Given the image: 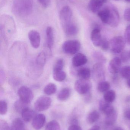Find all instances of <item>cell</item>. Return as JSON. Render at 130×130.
Here are the masks:
<instances>
[{
    "label": "cell",
    "instance_id": "1",
    "mask_svg": "<svg viewBox=\"0 0 130 130\" xmlns=\"http://www.w3.org/2000/svg\"><path fill=\"white\" fill-rule=\"evenodd\" d=\"M33 0H13V11L19 17H26L32 13Z\"/></svg>",
    "mask_w": 130,
    "mask_h": 130
},
{
    "label": "cell",
    "instance_id": "2",
    "mask_svg": "<svg viewBox=\"0 0 130 130\" xmlns=\"http://www.w3.org/2000/svg\"><path fill=\"white\" fill-rule=\"evenodd\" d=\"M126 42L121 36L113 37L110 42V47L112 52L115 54L121 53L125 48Z\"/></svg>",
    "mask_w": 130,
    "mask_h": 130
},
{
    "label": "cell",
    "instance_id": "3",
    "mask_svg": "<svg viewBox=\"0 0 130 130\" xmlns=\"http://www.w3.org/2000/svg\"><path fill=\"white\" fill-rule=\"evenodd\" d=\"M81 47V43L78 40H68L63 43L62 48L65 53L68 55H73L79 51Z\"/></svg>",
    "mask_w": 130,
    "mask_h": 130
},
{
    "label": "cell",
    "instance_id": "4",
    "mask_svg": "<svg viewBox=\"0 0 130 130\" xmlns=\"http://www.w3.org/2000/svg\"><path fill=\"white\" fill-rule=\"evenodd\" d=\"M92 84L89 79L80 78L76 81L75 89L77 92L81 95L86 94L91 88Z\"/></svg>",
    "mask_w": 130,
    "mask_h": 130
},
{
    "label": "cell",
    "instance_id": "5",
    "mask_svg": "<svg viewBox=\"0 0 130 130\" xmlns=\"http://www.w3.org/2000/svg\"><path fill=\"white\" fill-rule=\"evenodd\" d=\"M103 65L100 63H96L92 68L93 79L95 82L98 83L105 80V73Z\"/></svg>",
    "mask_w": 130,
    "mask_h": 130
},
{
    "label": "cell",
    "instance_id": "6",
    "mask_svg": "<svg viewBox=\"0 0 130 130\" xmlns=\"http://www.w3.org/2000/svg\"><path fill=\"white\" fill-rule=\"evenodd\" d=\"M73 12L70 7L66 6L63 7L60 13V18L62 27L72 23Z\"/></svg>",
    "mask_w": 130,
    "mask_h": 130
},
{
    "label": "cell",
    "instance_id": "7",
    "mask_svg": "<svg viewBox=\"0 0 130 130\" xmlns=\"http://www.w3.org/2000/svg\"><path fill=\"white\" fill-rule=\"evenodd\" d=\"M18 94L20 100L28 104L32 102L34 98L32 90L26 86H22L20 88L18 91Z\"/></svg>",
    "mask_w": 130,
    "mask_h": 130
},
{
    "label": "cell",
    "instance_id": "8",
    "mask_svg": "<svg viewBox=\"0 0 130 130\" xmlns=\"http://www.w3.org/2000/svg\"><path fill=\"white\" fill-rule=\"evenodd\" d=\"M52 99L47 96H40L34 103V108L38 111H42L47 110L51 106Z\"/></svg>",
    "mask_w": 130,
    "mask_h": 130
},
{
    "label": "cell",
    "instance_id": "9",
    "mask_svg": "<svg viewBox=\"0 0 130 130\" xmlns=\"http://www.w3.org/2000/svg\"><path fill=\"white\" fill-rule=\"evenodd\" d=\"M120 17L117 10L114 8H109V13L108 18V24L111 27H116L120 24Z\"/></svg>",
    "mask_w": 130,
    "mask_h": 130
},
{
    "label": "cell",
    "instance_id": "10",
    "mask_svg": "<svg viewBox=\"0 0 130 130\" xmlns=\"http://www.w3.org/2000/svg\"><path fill=\"white\" fill-rule=\"evenodd\" d=\"M28 36L32 47L34 48H38L40 45L41 40L40 34L39 32L37 30H32L29 32Z\"/></svg>",
    "mask_w": 130,
    "mask_h": 130
},
{
    "label": "cell",
    "instance_id": "11",
    "mask_svg": "<svg viewBox=\"0 0 130 130\" xmlns=\"http://www.w3.org/2000/svg\"><path fill=\"white\" fill-rule=\"evenodd\" d=\"M121 60L119 57H115L112 59L109 62L108 69L110 73L115 74L119 72L121 69Z\"/></svg>",
    "mask_w": 130,
    "mask_h": 130
},
{
    "label": "cell",
    "instance_id": "12",
    "mask_svg": "<svg viewBox=\"0 0 130 130\" xmlns=\"http://www.w3.org/2000/svg\"><path fill=\"white\" fill-rule=\"evenodd\" d=\"M46 118L42 114L37 115L33 119L32 125L33 128L36 130H40L45 124Z\"/></svg>",
    "mask_w": 130,
    "mask_h": 130
},
{
    "label": "cell",
    "instance_id": "13",
    "mask_svg": "<svg viewBox=\"0 0 130 130\" xmlns=\"http://www.w3.org/2000/svg\"><path fill=\"white\" fill-rule=\"evenodd\" d=\"M91 39L92 43L95 46H100L103 39H102L100 29L95 28L92 30L91 33Z\"/></svg>",
    "mask_w": 130,
    "mask_h": 130
},
{
    "label": "cell",
    "instance_id": "14",
    "mask_svg": "<svg viewBox=\"0 0 130 130\" xmlns=\"http://www.w3.org/2000/svg\"><path fill=\"white\" fill-rule=\"evenodd\" d=\"M86 56L82 53H79L76 55L72 59V64L75 67H79L85 64L88 62Z\"/></svg>",
    "mask_w": 130,
    "mask_h": 130
},
{
    "label": "cell",
    "instance_id": "15",
    "mask_svg": "<svg viewBox=\"0 0 130 130\" xmlns=\"http://www.w3.org/2000/svg\"><path fill=\"white\" fill-rule=\"evenodd\" d=\"M46 36L47 45L48 48L51 50L54 43V30L52 27L49 26L47 28Z\"/></svg>",
    "mask_w": 130,
    "mask_h": 130
},
{
    "label": "cell",
    "instance_id": "16",
    "mask_svg": "<svg viewBox=\"0 0 130 130\" xmlns=\"http://www.w3.org/2000/svg\"><path fill=\"white\" fill-rule=\"evenodd\" d=\"M104 4L100 0H91L88 4V8L92 13H96L100 10Z\"/></svg>",
    "mask_w": 130,
    "mask_h": 130
},
{
    "label": "cell",
    "instance_id": "17",
    "mask_svg": "<svg viewBox=\"0 0 130 130\" xmlns=\"http://www.w3.org/2000/svg\"><path fill=\"white\" fill-rule=\"evenodd\" d=\"M99 109L106 115L110 113L115 110L110 103L107 102L104 100H101L100 102Z\"/></svg>",
    "mask_w": 130,
    "mask_h": 130
},
{
    "label": "cell",
    "instance_id": "18",
    "mask_svg": "<svg viewBox=\"0 0 130 130\" xmlns=\"http://www.w3.org/2000/svg\"><path fill=\"white\" fill-rule=\"evenodd\" d=\"M63 28L65 34L69 36H75L78 32V27L73 22Z\"/></svg>",
    "mask_w": 130,
    "mask_h": 130
},
{
    "label": "cell",
    "instance_id": "19",
    "mask_svg": "<svg viewBox=\"0 0 130 130\" xmlns=\"http://www.w3.org/2000/svg\"><path fill=\"white\" fill-rule=\"evenodd\" d=\"M22 119L26 122H29L36 116V113L30 108H26L21 113Z\"/></svg>",
    "mask_w": 130,
    "mask_h": 130
},
{
    "label": "cell",
    "instance_id": "20",
    "mask_svg": "<svg viewBox=\"0 0 130 130\" xmlns=\"http://www.w3.org/2000/svg\"><path fill=\"white\" fill-rule=\"evenodd\" d=\"M46 55L44 52L40 53L37 56L35 61V64L37 67L41 69L43 68L46 64Z\"/></svg>",
    "mask_w": 130,
    "mask_h": 130
},
{
    "label": "cell",
    "instance_id": "21",
    "mask_svg": "<svg viewBox=\"0 0 130 130\" xmlns=\"http://www.w3.org/2000/svg\"><path fill=\"white\" fill-rule=\"evenodd\" d=\"M71 94L70 89L68 88H63L60 90L57 95V99L59 101H64L69 98Z\"/></svg>",
    "mask_w": 130,
    "mask_h": 130
},
{
    "label": "cell",
    "instance_id": "22",
    "mask_svg": "<svg viewBox=\"0 0 130 130\" xmlns=\"http://www.w3.org/2000/svg\"><path fill=\"white\" fill-rule=\"evenodd\" d=\"M11 127L12 130H26L23 121L19 118H16L13 121Z\"/></svg>",
    "mask_w": 130,
    "mask_h": 130
},
{
    "label": "cell",
    "instance_id": "23",
    "mask_svg": "<svg viewBox=\"0 0 130 130\" xmlns=\"http://www.w3.org/2000/svg\"><path fill=\"white\" fill-rule=\"evenodd\" d=\"M53 79L58 82L64 81L66 78V74L63 70H53Z\"/></svg>",
    "mask_w": 130,
    "mask_h": 130
},
{
    "label": "cell",
    "instance_id": "24",
    "mask_svg": "<svg viewBox=\"0 0 130 130\" xmlns=\"http://www.w3.org/2000/svg\"><path fill=\"white\" fill-rule=\"evenodd\" d=\"M77 75L80 78L89 79L91 75V70L87 67H82L78 70Z\"/></svg>",
    "mask_w": 130,
    "mask_h": 130
},
{
    "label": "cell",
    "instance_id": "25",
    "mask_svg": "<svg viewBox=\"0 0 130 130\" xmlns=\"http://www.w3.org/2000/svg\"><path fill=\"white\" fill-rule=\"evenodd\" d=\"M117 111L114 110L110 113L106 115L105 120V124L108 126L113 125L117 121Z\"/></svg>",
    "mask_w": 130,
    "mask_h": 130
},
{
    "label": "cell",
    "instance_id": "26",
    "mask_svg": "<svg viewBox=\"0 0 130 130\" xmlns=\"http://www.w3.org/2000/svg\"><path fill=\"white\" fill-rule=\"evenodd\" d=\"M57 91V87L53 83H49L45 86L44 89V92L47 95L54 94Z\"/></svg>",
    "mask_w": 130,
    "mask_h": 130
},
{
    "label": "cell",
    "instance_id": "27",
    "mask_svg": "<svg viewBox=\"0 0 130 130\" xmlns=\"http://www.w3.org/2000/svg\"><path fill=\"white\" fill-rule=\"evenodd\" d=\"M116 98V93L113 90H108L105 93L104 95V100L109 103L113 102Z\"/></svg>",
    "mask_w": 130,
    "mask_h": 130
},
{
    "label": "cell",
    "instance_id": "28",
    "mask_svg": "<svg viewBox=\"0 0 130 130\" xmlns=\"http://www.w3.org/2000/svg\"><path fill=\"white\" fill-rule=\"evenodd\" d=\"M100 117L97 111L94 110L91 112L87 117V122L90 124H92L97 121Z\"/></svg>",
    "mask_w": 130,
    "mask_h": 130
},
{
    "label": "cell",
    "instance_id": "29",
    "mask_svg": "<svg viewBox=\"0 0 130 130\" xmlns=\"http://www.w3.org/2000/svg\"><path fill=\"white\" fill-rule=\"evenodd\" d=\"M109 13V8H106L100 10L98 12V16L101 20L105 24H107L108 14Z\"/></svg>",
    "mask_w": 130,
    "mask_h": 130
},
{
    "label": "cell",
    "instance_id": "30",
    "mask_svg": "<svg viewBox=\"0 0 130 130\" xmlns=\"http://www.w3.org/2000/svg\"><path fill=\"white\" fill-rule=\"evenodd\" d=\"M28 104H26L23 102L21 100L19 99V100L16 101L14 103V107L15 110L17 112L21 113L22 111L26 108L27 107Z\"/></svg>",
    "mask_w": 130,
    "mask_h": 130
},
{
    "label": "cell",
    "instance_id": "31",
    "mask_svg": "<svg viewBox=\"0 0 130 130\" xmlns=\"http://www.w3.org/2000/svg\"><path fill=\"white\" fill-rule=\"evenodd\" d=\"M93 57L94 59L97 62V63H100V64H105L107 62V59L104 56L99 52H95L93 53Z\"/></svg>",
    "mask_w": 130,
    "mask_h": 130
},
{
    "label": "cell",
    "instance_id": "32",
    "mask_svg": "<svg viewBox=\"0 0 130 130\" xmlns=\"http://www.w3.org/2000/svg\"><path fill=\"white\" fill-rule=\"evenodd\" d=\"M110 88V85L108 82L104 81L99 83L98 85L97 89L100 92L105 93L109 90Z\"/></svg>",
    "mask_w": 130,
    "mask_h": 130
},
{
    "label": "cell",
    "instance_id": "33",
    "mask_svg": "<svg viewBox=\"0 0 130 130\" xmlns=\"http://www.w3.org/2000/svg\"><path fill=\"white\" fill-rule=\"evenodd\" d=\"M59 123L56 121L53 120L48 123L46 126L45 130H60Z\"/></svg>",
    "mask_w": 130,
    "mask_h": 130
},
{
    "label": "cell",
    "instance_id": "34",
    "mask_svg": "<svg viewBox=\"0 0 130 130\" xmlns=\"http://www.w3.org/2000/svg\"><path fill=\"white\" fill-rule=\"evenodd\" d=\"M121 75L123 78L128 79L130 78V66L123 67L120 70Z\"/></svg>",
    "mask_w": 130,
    "mask_h": 130
},
{
    "label": "cell",
    "instance_id": "35",
    "mask_svg": "<svg viewBox=\"0 0 130 130\" xmlns=\"http://www.w3.org/2000/svg\"><path fill=\"white\" fill-rule=\"evenodd\" d=\"M64 66V60L62 59H60L56 61L53 66V70H63Z\"/></svg>",
    "mask_w": 130,
    "mask_h": 130
},
{
    "label": "cell",
    "instance_id": "36",
    "mask_svg": "<svg viewBox=\"0 0 130 130\" xmlns=\"http://www.w3.org/2000/svg\"><path fill=\"white\" fill-rule=\"evenodd\" d=\"M8 105L7 102L4 100L0 101V114L5 115L7 111Z\"/></svg>",
    "mask_w": 130,
    "mask_h": 130
},
{
    "label": "cell",
    "instance_id": "37",
    "mask_svg": "<svg viewBox=\"0 0 130 130\" xmlns=\"http://www.w3.org/2000/svg\"><path fill=\"white\" fill-rule=\"evenodd\" d=\"M130 58L129 53L126 51H123L121 53L120 57V58L121 61L123 62H126L129 60Z\"/></svg>",
    "mask_w": 130,
    "mask_h": 130
},
{
    "label": "cell",
    "instance_id": "38",
    "mask_svg": "<svg viewBox=\"0 0 130 130\" xmlns=\"http://www.w3.org/2000/svg\"><path fill=\"white\" fill-rule=\"evenodd\" d=\"M124 39L126 43L128 45H130V25L127 26L125 29Z\"/></svg>",
    "mask_w": 130,
    "mask_h": 130
},
{
    "label": "cell",
    "instance_id": "39",
    "mask_svg": "<svg viewBox=\"0 0 130 130\" xmlns=\"http://www.w3.org/2000/svg\"><path fill=\"white\" fill-rule=\"evenodd\" d=\"M0 130H12L7 121L4 120L0 121Z\"/></svg>",
    "mask_w": 130,
    "mask_h": 130
},
{
    "label": "cell",
    "instance_id": "40",
    "mask_svg": "<svg viewBox=\"0 0 130 130\" xmlns=\"http://www.w3.org/2000/svg\"><path fill=\"white\" fill-rule=\"evenodd\" d=\"M102 49L104 51H107L110 48V42L105 39H103L100 46Z\"/></svg>",
    "mask_w": 130,
    "mask_h": 130
},
{
    "label": "cell",
    "instance_id": "41",
    "mask_svg": "<svg viewBox=\"0 0 130 130\" xmlns=\"http://www.w3.org/2000/svg\"><path fill=\"white\" fill-rule=\"evenodd\" d=\"M39 3L43 7L46 8L50 4L51 0H38Z\"/></svg>",
    "mask_w": 130,
    "mask_h": 130
},
{
    "label": "cell",
    "instance_id": "42",
    "mask_svg": "<svg viewBox=\"0 0 130 130\" xmlns=\"http://www.w3.org/2000/svg\"><path fill=\"white\" fill-rule=\"evenodd\" d=\"M124 17L126 21L130 22V8H128L125 10Z\"/></svg>",
    "mask_w": 130,
    "mask_h": 130
},
{
    "label": "cell",
    "instance_id": "43",
    "mask_svg": "<svg viewBox=\"0 0 130 130\" xmlns=\"http://www.w3.org/2000/svg\"><path fill=\"white\" fill-rule=\"evenodd\" d=\"M68 130H82V129L78 124H72L69 126Z\"/></svg>",
    "mask_w": 130,
    "mask_h": 130
},
{
    "label": "cell",
    "instance_id": "44",
    "mask_svg": "<svg viewBox=\"0 0 130 130\" xmlns=\"http://www.w3.org/2000/svg\"><path fill=\"white\" fill-rule=\"evenodd\" d=\"M124 117L129 120L130 121V109H127L124 112Z\"/></svg>",
    "mask_w": 130,
    "mask_h": 130
},
{
    "label": "cell",
    "instance_id": "45",
    "mask_svg": "<svg viewBox=\"0 0 130 130\" xmlns=\"http://www.w3.org/2000/svg\"><path fill=\"white\" fill-rule=\"evenodd\" d=\"M89 130H100V127L98 125H94Z\"/></svg>",
    "mask_w": 130,
    "mask_h": 130
},
{
    "label": "cell",
    "instance_id": "46",
    "mask_svg": "<svg viewBox=\"0 0 130 130\" xmlns=\"http://www.w3.org/2000/svg\"><path fill=\"white\" fill-rule=\"evenodd\" d=\"M127 85H128L129 87L130 88V78H129L127 79Z\"/></svg>",
    "mask_w": 130,
    "mask_h": 130
},
{
    "label": "cell",
    "instance_id": "47",
    "mask_svg": "<svg viewBox=\"0 0 130 130\" xmlns=\"http://www.w3.org/2000/svg\"><path fill=\"white\" fill-rule=\"evenodd\" d=\"M114 130H124L123 128L121 127H117L115 128Z\"/></svg>",
    "mask_w": 130,
    "mask_h": 130
},
{
    "label": "cell",
    "instance_id": "48",
    "mask_svg": "<svg viewBox=\"0 0 130 130\" xmlns=\"http://www.w3.org/2000/svg\"><path fill=\"white\" fill-rule=\"evenodd\" d=\"M127 2H130V0H125Z\"/></svg>",
    "mask_w": 130,
    "mask_h": 130
},
{
    "label": "cell",
    "instance_id": "49",
    "mask_svg": "<svg viewBox=\"0 0 130 130\" xmlns=\"http://www.w3.org/2000/svg\"><path fill=\"white\" fill-rule=\"evenodd\" d=\"M129 56H130V51L129 52Z\"/></svg>",
    "mask_w": 130,
    "mask_h": 130
},
{
    "label": "cell",
    "instance_id": "50",
    "mask_svg": "<svg viewBox=\"0 0 130 130\" xmlns=\"http://www.w3.org/2000/svg\"><path fill=\"white\" fill-rule=\"evenodd\" d=\"M115 1H119V0H115Z\"/></svg>",
    "mask_w": 130,
    "mask_h": 130
}]
</instances>
